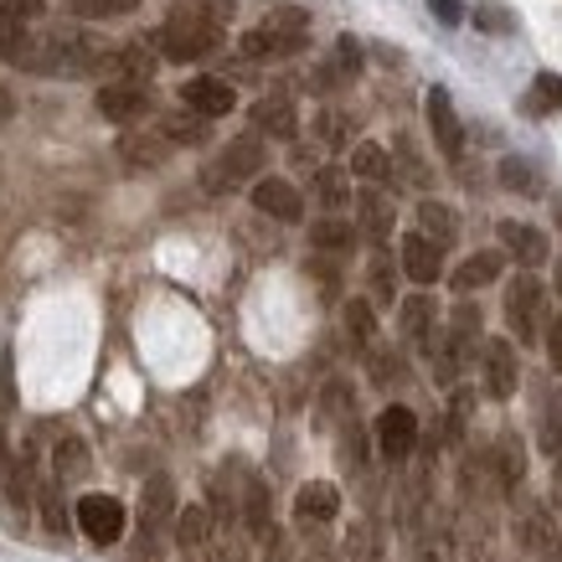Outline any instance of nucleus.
I'll return each instance as SVG.
<instances>
[{
    "instance_id": "nucleus-43",
    "label": "nucleus",
    "mask_w": 562,
    "mask_h": 562,
    "mask_svg": "<svg viewBox=\"0 0 562 562\" xmlns=\"http://www.w3.org/2000/svg\"><path fill=\"white\" fill-rule=\"evenodd\" d=\"M321 139H325V145H341V139H346V120H341V114H325V120H321Z\"/></svg>"
},
{
    "instance_id": "nucleus-21",
    "label": "nucleus",
    "mask_w": 562,
    "mask_h": 562,
    "mask_svg": "<svg viewBox=\"0 0 562 562\" xmlns=\"http://www.w3.org/2000/svg\"><path fill=\"white\" fill-rule=\"evenodd\" d=\"M418 238H428L434 248H449V243L460 238L454 206H443V202H418Z\"/></svg>"
},
{
    "instance_id": "nucleus-46",
    "label": "nucleus",
    "mask_w": 562,
    "mask_h": 562,
    "mask_svg": "<svg viewBox=\"0 0 562 562\" xmlns=\"http://www.w3.org/2000/svg\"><path fill=\"white\" fill-rule=\"evenodd\" d=\"M552 284H558V294H562V258H558V279H552Z\"/></svg>"
},
{
    "instance_id": "nucleus-29",
    "label": "nucleus",
    "mask_w": 562,
    "mask_h": 562,
    "mask_svg": "<svg viewBox=\"0 0 562 562\" xmlns=\"http://www.w3.org/2000/svg\"><path fill=\"white\" fill-rule=\"evenodd\" d=\"M52 470H57V480L88 475V443L83 439H63L57 443V454H52Z\"/></svg>"
},
{
    "instance_id": "nucleus-13",
    "label": "nucleus",
    "mask_w": 562,
    "mask_h": 562,
    "mask_svg": "<svg viewBox=\"0 0 562 562\" xmlns=\"http://www.w3.org/2000/svg\"><path fill=\"white\" fill-rule=\"evenodd\" d=\"M176 516V485L166 475L145 480V495H139V537H155Z\"/></svg>"
},
{
    "instance_id": "nucleus-2",
    "label": "nucleus",
    "mask_w": 562,
    "mask_h": 562,
    "mask_svg": "<svg viewBox=\"0 0 562 562\" xmlns=\"http://www.w3.org/2000/svg\"><path fill=\"white\" fill-rule=\"evenodd\" d=\"M305 36H310V11H300V5H279V11L263 16V26L243 32V57H254V63H263V57H284V52L305 47Z\"/></svg>"
},
{
    "instance_id": "nucleus-27",
    "label": "nucleus",
    "mask_w": 562,
    "mask_h": 562,
    "mask_svg": "<svg viewBox=\"0 0 562 562\" xmlns=\"http://www.w3.org/2000/svg\"><path fill=\"white\" fill-rule=\"evenodd\" d=\"M346 176H357V181H387L392 155L382 150V145H357V150H351V171Z\"/></svg>"
},
{
    "instance_id": "nucleus-18",
    "label": "nucleus",
    "mask_w": 562,
    "mask_h": 562,
    "mask_svg": "<svg viewBox=\"0 0 562 562\" xmlns=\"http://www.w3.org/2000/svg\"><path fill=\"white\" fill-rule=\"evenodd\" d=\"M397 325L413 346H434V294H408L397 310Z\"/></svg>"
},
{
    "instance_id": "nucleus-9",
    "label": "nucleus",
    "mask_w": 562,
    "mask_h": 562,
    "mask_svg": "<svg viewBox=\"0 0 562 562\" xmlns=\"http://www.w3.org/2000/svg\"><path fill=\"white\" fill-rule=\"evenodd\" d=\"M254 206L273 222H300L305 217V196H300L294 181H284V176H258L254 181Z\"/></svg>"
},
{
    "instance_id": "nucleus-16",
    "label": "nucleus",
    "mask_w": 562,
    "mask_h": 562,
    "mask_svg": "<svg viewBox=\"0 0 562 562\" xmlns=\"http://www.w3.org/2000/svg\"><path fill=\"white\" fill-rule=\"evenodd\" d=\"M501 248H506L516 263H527V269L547 263V254H552L547 233H537V227H527V222H501Z\"/></svg>"
},
{
    "instance_id": "nucleus-45",
    "label": "nucleus",
    "mask_w": 562,
    "mask_h": 562,
    "mask_svg": "<svg viewBox=\"0 0 562 562\" xmlns=\"http://www.w3.org/2000/svg\"><path fill=\"white\" fill-rule=\"evenodd\" d=\"M11 109H16V103H11V93L0 88V120H11Z\"/></svg>"
},
{
    "instance_id": "nucleus-38",
    "label": "nucleus",
    "mask_w": 562,
    "mask_h": 562,
    "mask_svg": "<svg viewBox=\"0 0 562 562\" xmlns=\"http://www.w3.org/2000/svg\"><path fill=\"white\" fill-rule=\"evenodd\" d=\"M36 11H42V0H0V21L5 26H26Z\"/></svg>"
},
{
    "instance_id": "nucleus-42",
    "label": "nucleus",
    "mask_w": 562,
    "mask_h": 562,
    "mask_svg": "<svg viewBox=\"0 0 562 562\" xmlns=\"http://www.w3.org/2000/svg\"><path fill=\"white\" fill-rule=\"evenodd\" d=\"M139 0H88L83 11H93V16H130Z\"/></svg>"
},
{
    "instance_id": "nucleus-44",
    "label": "nucleus",
    "mask_w": 562,
    "mask_h": 562,
    "mask_svg": "<svg viewBox=\"0 0 562 562\" xmlns=\"http://www.w3.org/2000/svg\"><path fill=\"white\" fill-rule=\"evenodd\" d=\"M547 361L562 372V315H558V325H552V336H547Z\"/></svg>"
},
{
    "instance_id": "nucleus-15",
    "label": "nucleus",
    "mask_w": 562,
    "mask_h": 562,
    "mask_svg": "<svg viewBox=\"0 0 562 562\" xmlns=\"http://www.w3.org/2000/svg\"><path fill=\"white\" fill-rule=\"evenodd\" d=\"M120 160L124 166H135V171H155V166H166V160H171V139L150 135V130H124Z\"/></svg>"
},
{
    "instance_id": "nucleus-23",
    "label": "nucleus",
    "mask_w": 562,
    "mask_h": 562,
    "mask_svg": "<svg viewBox=\"0 0 562 562\" xmlns=\"http://www.w3.org/2000/svg\"><path fill=\"white\" fill-rule=\"evenodd\" d=\"M315 196H321V206L330 217H341L346 206H351V176H346L341 166H325V171L315 176Z\"/></svg>"
},
{
    "instance_id": "nucleus-6",
    "label": "nucleus",
    "mask_w": 562,
    "mask_h": 562,
    "mask_svg": "<svg viewBox=\"0 0 562 562\" xmlns=\"http://www.w3.org/2000/svg\"><path fill=\"white\" fill-rule=\"evenodd\" d=\"M376 449H382V460L387 464H403L413 454V443H418V413L403 408V403H392V408L376 413Z\"/></svg>"
},
{
    "instance_id": "nucleus-11",
    "label": "nucleus",
    "mask_w": 562,
    "mask_h": 562,
    "mask_svg": "<svg viewBox=\"0 0 562 562\" xmlns=\"http://www.w3.org/2000/svg\"><path fill=\"white\" fill-rule=\"evenodd\" d=\"M254 135L263 139H294L300 135V109H294V99H284V93H269V99H258L254 103Z\"/></svg>"
},
{
    "instance_id": "nucleus-14",
    "label": "nucleus",
    "mask_w": 562,
    "mask_h": 562,
    "mask_svg": "<svg viewBox=\"0 0 562 562\" xmlns=\"http://www.w3.org/2000/svg\"><path fill=\"white\" fill-rule=\"evenodd\" d=\"M397 258H403V273H408L413 284H439V273H443V248H434L428 238H418V233H408L403 238V248H397Z\"/></svg>"
},
{
    "instance_id": "nucleus-8",
    "label": "nucleus",
    "mask_w": 562,
    "mask_h": 562,
    "mask_svg": "<svg viewBox=\"0 0 562 562\" xmlns=\"http://www.w3.org/2000/svg\"><path fill=\"white\" fill-rule=\"evenodd\" d=\"M93 103H99V114L109 124H124V130H130V124H139L150 114V88L145 83H103Z\"/></svg>"
},
{
    "instance_id": "nucleus-19",
    "label": "nucleus",
    "mask_w": 562,
    "mask_h": 562,
    "mask_svg": "<svg viewBox=\"0 0 562 562\" xmlns=\"http://www.w3.org/2000/svg\"><path fill=\"white\" fill-rule=\"evenodd\" d=\"M562 109V72H537L531 88L521 93V114L527 120H547V114H558Z\"/></svg>"
},
{
    "instance_id": "nucleus-31",
    "label": "nucleus",
    "mask_w": 562,
    "mask_h": 562,
    "mask_svg": "<svg viewBox=\"0 0 562 562\" xmlns=\"http://www.w3.org/2000/svg\"><path fill=\"white\" fill-rule=\"evenodd\" d=\"M346 336L357 346H372L376 341V315L367 300H346Z\"/></svg>"
},
{
    "instance_id": "nucleus-48",
    "label": "nucleus",
    "mask_w": 562,
    "mask_h": 562,
    "mask_svg": "<svg viewBox=\"0 0 562 562\" xmlns=\"http://www.w3.org/2000/svg\"><path fill=\"white\" fill-rule=\"evenodd\" d=\"M217 562H227V558H217Z\"/></svg>"
},
{
    "instance_id": "nucleus-32",
    "label": "nucleus",
    "mask_w": 562,
    "mask_h": 562,
    "mask_svg": "<svg viewBox=\"0 0 562 562\" xmlns=\"http://www.w3.org/2000/svg\"><path fill=\"white\" fill-rule=\"evenodd\" d=\"M542 454H552L558 460L562 454V403H552V397H542Z\"/></svg>"
},
{
    "instance_id": "nucleus-28",
    "label": "nucleus",
    "mask_w": 562,
    "mask_h": 562,
    "mask_svg": "<svg viewBox=\"0 0 562 562\" xmlns=\"http://www.w3.org/2000/svg\"><path fill=\"white\" fill-rule=\"evenodd\" d=\"M495 470H501V485H516V480L527 475V454H521V439L501 434V443H495Z\"/></svg>"
},
{
    "instance_id": "nucleus-36",
    "label": "nucleus",
    "mask_w": 562,
    "mask_h": 562,
    "mask_svg": "<svg viewBox=\"0 0 562 562\" xmlns=\"http://www.w3.org/2000/svg\"><path fill=\"white\" fill-rule=\"evenodd\" d=\"M243 512H248V527L254 531H269V491H263V480L248 485V506Z\"/></svg>"
},
{
    "instance_id": "nucleus-26",
    "label": "nucleus",
    "mask_w": 562,
    "mask_h": 562,
    "mask_svg": "<svg viewBox=\"0 0 562 562\" xmlns=\"http://www.w3.org/2000/svg\"><path fill=\"white\" fill-rule=\"evenodd\" d=\"M501 187L521 191V196H537V191H542V171L531 166L527 155H506V160H501Z\"/></svg>"
},
{
    "instance_id": "nucleus-34",
    "label": "nucleus",
    "mask_w": 562,
    "mask_h": 562,
    "mask_svg": "<svg viewBox=\"0 0 562 562\" xmlns=\"http://www.w3.org/2000/svg\"><path fill=\"white\" fill-rule=\"evenodd\" d=\"M475 26H480V32L501 36V32H516V16L506 11V5H495V0H480V5H475Z\"/></svg>"
},
{
    "instance_id": "nucleus-47",
    "label": "nucleus",
    "mask_w": 562,
    "mask_h": 562,
    "mask_svg": "<svg viewBox=\"0 0 562 562\" xmlns=\"http://www.w3.org/2000/svg\"><path fill=\"white\" fill-rule=\"evenodd\" d=\"M78 5H88V0H78Z\"/></svg>"
},
{
    "instance_id": "nucleus-20",
    "label": "nucleus",
    "mask_w": 562,
    "mask_h": 562,
    "mask_svg": "<svg viewBox=\"0 0 562 562\" xmlns=\"http://www.w3.org/2000/svg\"><path fill=\"white\" fill-rule=\"evenodd\" d=\"M501 269H506V254H475V258H464L460 269H454V294L485 290V284H495V279H501Z\"/></svg>"
},
{
    "instance_id": "nucleus-39",
    "label": "nucleus",
    "mask_w": 562,
    "mask_h": 562,
    "mask_svg": "<svg viewBox=\"0 0 562 562\" xmlns=\"http://www.w3.org/2000/svg\"><path fill=\"white\" fill-rule=\"evenodd\" d=\"M36 501H42V521H47V531H63V527H68V516H63V501H57V491H42Z\"/></svg>"
},
{
    "instance_id": "nucleus-5",
    "label": "nucleus",
    "mask_w": 562,
    "mask_h": 562,
    "mask_svg": "<svg viewBox=\"0 0 562 562\" xmlns=\"http://www.w3.org/2000/svg\"><path fill=\"white\" fill-rule=\"evenodd\" d=\"M124 501H114V495H83L78 501V531H83L93 547H114L124 537Z\"/></svg>"
},
{
    "instance_id": "nucleus-22",
    "label": "nucleus",
    "mask_w": 562,
    "mask_h": 562,
    "mask_svg": "<svg viewBox=\"0 0 562 562\" xmlns=\"http://www.w3.org/2000/svg\"><path fill=\"white\" fill-rule=\"evenodd\" d=\"M516 542L527 547L531 558H558L562 552V531L552 516H527L521 527H516Z\"/></svg>"
},
{
    "instance_id": "nucleus-35",
    "label": "nucleus",
    "mask_w": 562,
    "mask_h": 562,
    "mask_svg": "<svg viewBox=\"0 0 562 562\" xmlns=\"http://www.w3.org/2000/svg\"><path fill=\"white\" fill-rule=\"evenodd\" d=\"M372 294L376 305H392V294H397V273H392V263L382 254L372 258Z\"/></svg>"
},
{
    "instance_id": "nucleus-12",
    "label": "nucleus",
    "mask_w": 562,
    "mask_h": 562,
    "mask_svg": "<svg viewBox=\"0 0 562 562\" xmlns=\"http://www.w3.org/2000/svg\"><path fill=\"white\" fill-rule=\"evenodd\" d=\"M485 387H491V397H516V387H521V367H516V346L512 341H485Z\"/></svg>"
},
{
    "instance_id": "nucleus-41",
    "label": "nucleus",
    "mask_w": 562,
    "mask_h": 562,
    "mask_svg": "<svg viewBox=\"0 0 562 562\" xmlns=\"http://www.w3.org/2000/svg\"><path fill=\"white\" fill-rule=\"evenodd\" d=\"M428 11H434L443 26H460V21H464V0H428Z\"/></svg>"
},
{
    "instance_id": "nucleus-10",
    "label": "nucleus",
    "mask_w": 562,
    "mask_h": 562,
    "mask_svg": "<svg viewBox=\"0 0 562 562\" xmlns=\"http://www.w3.org/2000/svg\"><path fill=\"white\" fill-rule=\"evenodd\" d=\"M181 103H187L196 120H222V114L238 109V93H233L227 78H191V83L181 88Z\"/></svg>"
},
{
    "instance_id": "nucleus-37",
    "label": "nucleus",
    "mask_w": 562,
    "mask_h": 562,
    "mask_svg": "<svg viewBox=\"0 0 562 562\" xmlns=\"http://www.w3.org/2000/svg\"><path fill=\"white\" fill-rule=\"evenodd\" d=\"M403 372H408V367H403V357L372 351V382H382V387H387V382H403Z\"/></svg>"
},
{
    "instance_id": "nucleus-3",
    "label": "nucleus",
    "mask_w": 562,
    "mask_h": 562,
    "mask_svg": "<svg viewBox=\"0 0 562 562\" xmlns=\"http://www.w3.org/2000/svg\"><path fill=\"white\" fill-rule=\"evenodd\" d=\"M269 166V145L258 135H238V139H227V150L206 166V191H233V187H254L258 171Z\"/></svg>"
},
{
    "instance_id": "nucleus-17",
    "label": "nucleus",
    "mask_w": 562,
    "mask_h": 562,
    "mask_svg": "<svg viewBox=\"0 0 562 562\" xmlns=\"http://www.w3.org/2000/svg\"><path fill=\"white\" fill-rule=\"evenodd\" d=\"M294 512H300V521H330V516L341 512V491L330 480H310L294 495Z\"/></svg>"
},
{
    "instance_id": "nucleus-4",
    "label": "nucleus",
    "mask_w": 562,
    "mask_h": 562,
    "mask_svg": "<svg viewBox=\"0 0 562 562\" xmlns=\"http://www.w3.org/2000/svg\"><path fill=\"white\" fill-rule=\"evenodd\" d=\"M542 300L547 290L531 279V273H516L512 279V290H506V321H512L516 330V341L531 346L537 341V330H542Z\"/></svg>"
},
{
    "instance_id": "nucleus-24",
    "label": "nucleus",
    "mask_w": 562,
    "mask_h": 562,
    "mask_svg": "<svg viewBox=\"0 0 562 562\" xmlns=\"http://www.w3.org/2000/svg\"><path fill=\"white\" fill-rule=\"evenodd\" d=\"M357 212H361V233H367L372 243H382L392 233V206H387V196H382V191H361Z\"/></svg>"
},
{
    "instance_id": "nucleus-30",
    "label": "nucleus",
    "mask_w": 562,
    "mask_h": 562,
    "mask_svg": "<svg viewBox=\"0 0 562 562\" xmlns=\"http://www.w3.org/2000/svg\"><path fill=\"white\" fill-rule=\"evenodd\" d=\"M206 527H212V521H206L202 506H181V512H176V542L187 547V552H196V547L206 542Z\"/></svg>"
},
{
    "instance_id": "nucleus-7",
    "label": "nucleus",
    "mask_w": 562,
    "mask_h": 562,
    "mask_svg": "<svg viewBox=\"0 0 562 562\" xmlns=\"http://www.w3.org/2000/svg\"><path fill=\"white\" fill-rule=\"evenodd\" d=\"M428 135L434 145L443 150V160H460L464 155V124L454 114V99H449V88H428Z\"/></svg>"
},
{
    "instance_id": "nucleus-25",
    "label": "nucleus",
    "mask_w": 562,
    "mask_h": 562,
    "mask_svg": "<svg viewBox=\"0 0 562 562\" xmlns=\"http://www.w3.org/2000/svg\"><path fill=\"white\" fill-rule=\"evenodd\" d=\"M310 243H315L321 254H346V248L357 243V227L346 217H321V222H310Z\"/></svg>"
},
{
    "instance_id": "nucleus-40",
    "label": "nucleus",
    "mask_w": 562,
    "mask_h": 562,
    "mask_svg": "<svg viewBox=\"0 0 562 562\" xmlns=\"http://www.w3.org/2000/svg\"><path fill=\"white\" fill-rule=\"evenodd\" d=\"M454 336H464V341H475V336H480V310L475 305L454 310Z\"/></svg>"
},
{
    "instance_id": "nucleus-33",
    "label": "nucleus",
    "mask_w": 562,
    "mask_h": 562,
    "mask_svg": "<svg viewBox=\"0 0 562 562\" xmlns=\"http://www.w3.org/2000/svg\"><path fill=\"white\" fill-rule=\"evenodd\" d=\"M166 139H171V145H202L206 120H196V114H171V120H166Z\"/></svg>"
},
{
    "instance_id": "nucleus-1",
    "label": "nucleus",
    "mask_w": 562,
    "mask_h": 562,
    "mask_svg": "<svg viewBox=\"0 0 562 562\" xmlns=\"http://www.w3.org/2000/svg\"><path fill=\"white\" fill-rule=\"evenodd\" d=\"M227 21H233V0H191V5L166 16V26L155 32V47L171 63H196L212 47H222Z\"/></svg>"
}]
</instances>
